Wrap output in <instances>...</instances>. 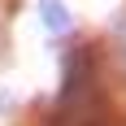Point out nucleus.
Listing matches in <instances>:
<instances>
[{
    "mask_svg": "<svg viewBox=\"0 0 126 126\" xmlns=\"http://www.w3.org/2000/svg\"><path fill=\"white\" fill-rule=\"evenodd\" d=\"M39 17H44V26H48L52 35H65V31H70V22H74V17H70V9H65L61 0H39Z\"/></svg>",
    "mask_w": 126,
    "mask_h": 126,
    "instance_id": "obj_1",
    "label": "nucleus"
},
{
    "mask_svg": "<svg viewBox=\"0 0 126 126\" xmlns=\"http://www.w3.org/2000/svg\"><path fill=\"white\" fill-rule=\"evenodd\" d=\"M113 31H117V44H122V57H126V13L117 17V26H113Z\"/></svg>",
    "mask_w": 126,
    "mask_h": 126,
    "instance_id": "obj_2",
    "label": "nucleus"
}]
</instances>
